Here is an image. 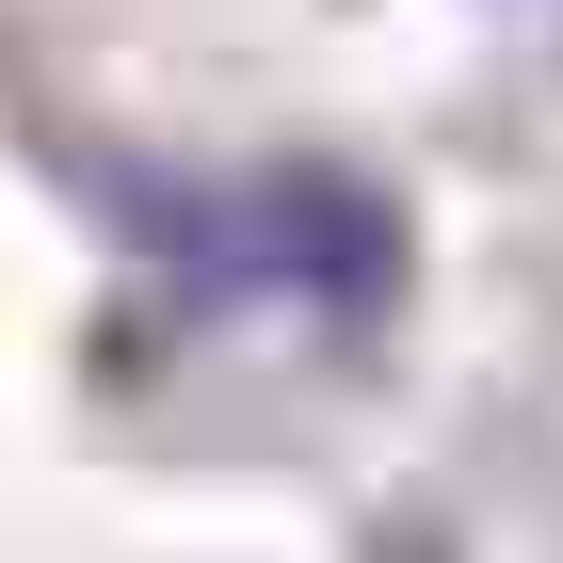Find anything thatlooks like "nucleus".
<instances>
[{
  "label": "nucleus",
  "mask_w": 563,
  "mask_h": 563,
  "mask_svg": "<svg viewBox=\"0 0 563 563\" xmlns=\"http://www.w3.org/2000/svg\"><path fill=\"white\" fill-rule=\"evenodd\" d=\"M242 242H258L290 290H339V306H371V290H387V258H402L387 210H371L354 177H274L258 210H242Z\"/></svg>",
  "instance_id": "obj_1"
}]
</instances>
